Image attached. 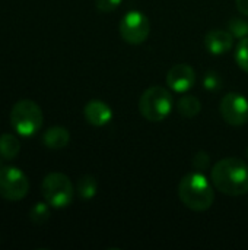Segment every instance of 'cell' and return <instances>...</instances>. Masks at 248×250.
Listing matches in <instances>:
<instances>
[{"label":"cell","mask_w":248,"mask_h":250,"mask_svg":"<svg viewBox=\"0 0 248 250\" xmlns=\"http://www.w3.org/2000/svg\"><path fill=\"white\" fill-rule=\"evenodd\" d=\"M221 116L231 126H243L248 122V100L237 92H228L219 105Z\"/></svg>","instance_id":"obj_8"},{"label":"cell","mask_w":248,"mask_h":250,"mask_svg":"<svg viewBox=\"0 0 248 250\" xmlns=\"http://www.w3.org/2000/svg\"><path fill=\"white\" fill-rule=\"evenodd\" d=\"M200 110H202V103L194 95H183L177 101V111L183 117L193 119L200 113Z\"/></svg>","instance_id":"obj_13"},{"label":"cell","mask_w":248,"mask_h":250,"mask_svg":"<svg viewBox=\"0 0 248 250\" xmlns=\"http://www.w3.org/2000/svg\"><path fill=\"white\" fill-rule=\"evenodd\" d=\"M42 141H44V145L50 149H63L64 146H67L70 141V133L67 129L61 126H54V127H50L44 133Z\"/></svg>","instance_id":"obj_12"},{"label":"cell","mask_w":248,"mask_h":250,"mask_svg":"<svg viewBox=\"0 0 248 250\" xmlns=\"http://www.w3.org/2000/svg\"><path fill=\"white\" fill-rule=\"evenodd\" d=\"M222 85V79L216 72H208L203 78V86L208 91H219Z\"/></svg>","instance_id":"obj_19"},{"label":"cell","mask_w":248,"mask_h":250,"mask_svg":"<svg viewBox=\"0 0 248 250\" xmlns=\"http://www.w3.org/2000/svg\"><path fill=\"white\" fill-rule=\"evenodd\" d=\"M44 122L41 107L32 100L18 101L10 111V123L13 129L22 136L35 135Z\"/></svg>","instance_id":"obj_4"},{"label":"cell","mask_w":248,"mask_h":250,"mask_svg":"<svg viewBox=\"0 0 248 250\" xmlns=\"http://www.w3.org/2000/svg\"><path fill=\"white\" fill-rule=\"evenodd\" d=\"M205 45L210 54H225L234 47V35L231 34V31L212 29L205 37Z\"/></svg>","instance_id":"obj_10"},{"label":"cell","mask_w":248,"mask_h":250,"mask_svg":"<svg viewBox=\"0 0 248 250\" xmlns=\"http://www.w3.org/2000/svg\"><path fill=\"white\" fill-rule=\"evenodd\" d=\"M123 0H95V6L99 12H113L115 10L120 4H121Z\"/></svg>","instance_id":"obj_21"},{"label":"cell","mask_w":248,"mask_h":250,"mask_svg":"<svg viewBox=\"0 0 248 250\" xmlns=\"http://www.w3.org/2000/svg\"><path fill=\"white\" fill-rule=\"evenodd\" d=\"M231 34L237 38H244L248 35V22L241 18H232L228 25Z\"/></svg>","instance_id":"obj_18"},{"label":"cell","mask_w":248,"mask_h":250,"mask_svg":"<svg viewBox=\"0 0 248 250\" xmlns=\"http://www.w3.org/2000/svg\"><path fill=\"white\" fill-rule=\"evenodd\" d=\"M235 4L241 15L248 16V0H235Z\"/></svg>","instance_id":"obj_22"},{"label":"cell","mask_w":248,"mask_h":250,"mask_svg":"<svg viewBox=\"0 0 248 250\" xmlns=\"http://www.w3.org/2000/svg\"><path fill=\"white\" fill-rule=\"evenodd\" d=\"M196 83V72L191 66L186 63H178L172 66L167 73V85L180 94L187 92Z\"/></svg>","instance_id":"obj_9"},{"label":"cell","mask_w":248,"mask_h":250,"mask_svg":"<svg viewBox=\"0 0 248 250\" xmlns=\"http://www.w3.org/2000/svg\"><path fill=\"white\" fill-rule=\"evenodd\" d=\"M209 164H210V158L205 151H200L193 157V167L197 171H205L206 168H209Z\"/></svg>","instance_id":"obj_20"},{"label":"cell","mask_w":248,"mask_h":250,"mask_svg":"<svg viewBox=\"0 0 248 250\" xmlns=\"http://www.w3.org/2000/svg\"><path fill=\"white\" fill-rule=\"evenodd\" d=\"M45 202L53 208H66L72 204L75 189L70 179L63 173H50L41 185Z\"/></svg>","instance_id":"obj_5"},{"label":"cell","mask_w":248,"mask_h":250,"mask_svg":"<svg viewBox=\"0 0 248 250\" xmlns=\"http://www.w3.org/2000/svg\"><path fill=\"white\" fill-rule=\"evenodd\" d=\"M29 192V180L16 167H0V196L7 201H20Z\"/></svg>","instance_id":"obj_7"},{"label":"cell","mask_w":248,"mask_h":250,"mask_svg":"<svg viewBox=\"0 0 248 250\" xmlns=\"http://www.w3.org/2000/svg\"><path fill=\"white\" fill-rule=\"evenodd\" d=\"M213 186L228 196H243L248 193V166L240 158H224L210 171Z\"/></svg>","instance_id":"obj_1"},{"label":"cell","mask_w":248,"mask_h":250,"mask_svg":"<svg viewBox=\"0 0 248 250\" xmlns=\"http://www.w3.org/2000/svg\"><path fill=\"white\" fill-rule=\"evenodd\" d=\"M247 158H248V148H247Z\"/></svg>","instance_id":"obj_23"},{"label":"cell","mask_w":248,"mask_h":250,"mask_svg":"<svg viewBox=\"0 0 248 250\" xmlns=\"http://www.w3.org/2000/svg\"><path fill=\"white\" fill-rule=\"evenodd\" d=\"M20 151L19 139L12 133H3L0 136V157L4 160H13Z\"/></svg>","instance_id":"obj_14"},{"label":"cell","mask_w":248,"mask_h":250,"mask_svg":"<svg viewBox=\"0 0 248 250\" xmlns=\"http://www.w3.org/2000/svg\"><path fill=\"white\" fill-rule=\"evenodd\" d=\"M118 29L121 38L127 44L139 45L148 40L151 34V22L143 12L130 10L123 16Z\"/></svg>","instance_id":"obj_6"},{"label":"cell","mask_w":248,"mask_h":250,"mask_svg":"<svg viewBox=\"0 0 248 250\" xmlns=\"http://www.w3.org/2000/svg\"><path fill=\"white\" fill-rule=\"evenodd\" d=\"M174 107L171 92L159 85L149 86L139 100V111L148 122H162L170 116Z\"/></svg>","instance_id":"obj_3"},{"label":"cell","mask_w":248,"mask_h":250,"mask_svg":"<svg viewBox=\"0 0 248 250\" xmlns=\"http://www.w3.org/2000/svg\"><path fill=\"white\" fill-rule=\"evenodd\" d=\"M98 192L96 179L92 176H83L77 182V195L82 199H92Z\"/></svg>","instance_id":"obj_15"},{"label":"cell","mask_w":248,"mask_h":250,"mask_svg":"<svg viewBox=\"0 0 248 250\" xmlns=\"http://www.w3.org/2000/svg\"><path fill=\"white\" fill-rule=\"evenodd\" d=\"M178 196L184 207L196 212L208 211L215 199V193L209 180L200 171L186 174L180 180Z\"/></svg>","instance_id":"obj_2"},{"label":"cell","mask_w":248,"mask_h":250,"mask_svg":"<svg viewBox=\"0 0 248 250\" xmlns=\"http://www.w3.org/2000/svg\"><path fill=\"white\" fill-rule=\"evenodd\" d=\"M83 114H85L86 122L89 125H92V126H96V127H101V126L108 125L111 122V119H113V110H111V107L107 103L99 101V100L89 101L85 105Z\"/></svg>","instance_id":"obj_11"},{"label":"cell","mask_w":248,"mask_h":250,"mask_svg":"<svg viewBox=\"0 0 248 250\" xmlns=\"http://www.w3.org/2000/svg\"><path fill=\"white\" fill-rule=\"evenodd\" d=\"M235 62L244 72L248 73V37H244L238 41L235 48Z\"/></svg>","instance_id":"obj_17"},{"label":"cell","mask_w":248,"mask_h":250,"mask_svg":"<svg viewBox=\"0 0 248 250\" xmlns=\"http://www.w3.org/2000/svg\"><path fill=\"white\" fill-rule=\"evenodd\" d=\"M29 218L34 224L37 226H41V224H45L47 220L50 218V209H48V205L47 204H42V202H37L31 211H29Z\"/></svg>","instance_id":"obj_16"}]
</instances>
